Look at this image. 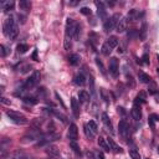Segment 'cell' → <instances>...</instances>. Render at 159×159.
Listing matches in <instances>:
<instances>
[{
	"label": "cell",
	"instance_id": "cell-1",
	"mask_svg": "<svg viewBox=\"0 0 159 159\" xmlns=\"http://www.w3.org/2000/svg\"><path fill=\"white\" fill-rule=\"evenodd\" d=\"M40 72L39 71H34V73L31 75V76L26 80L25 82H24V85L21 86V90L20 91H27V90H31V88H34L35 86H37V83L40 82Z\"/></svg>",
	"mask_w": 159,
	"mask_h": 159
},
{
	"label": "cell",
	"instance_id": "cell-2",
	"mask_svg": "<svg viewBox=\"0 0 159 159\" xmlns=\"http://www.w3.org/2000/svg\"><path fill=\"white\" fill-rule=\"evenodd\" d=\"M6 116L10 118V121H13L16 124H26L27 123V119L25 118V116H22L19 112H15V111H11V109L6 111Z\"/></svg>",
	"mask_w": 159,
	"mask_h": 159
},
{
	"label": "cell",
	"instance_id": "cell-3",
	"mask_svg": "<svg viewBox=\"0 0 159 159\" xmlns=\"http://www.w3.org/2000/svg\"><path fill=\"white\" fill-rule=\"evenodd\" d=\"M57 139H60V134L50 133V134H46V136L43 134V136L39 139V142H37L36 147H43V145H47V144H50L51 142L57 141Z\"/></svg>",
	"mask_w": 159,
	"mask_h": 159
},
{
	"label": "cell",
	"instance_id": "cell-4",
	"mask_svg": "<svg viewBox=\"0 0 159 159\" xmlns=\"http://www.w3.org/2000/svg\"><path fill=\"white\" fill-rule=\"evenodd\" d=\"M119 19H121V18H119V14H114L111 19L106 20L105 24H103V29H105L106 33H109V31H112L114 27H116L117 22L119 21Z\"/></svg>",
	"mask_w": 159,
	"mask_h": 159
},
{
	"label": "cell",
	"instance_id": "cell-5",
	"mask_svg": "<svg viewBox=\"0 0 159 159\" xmlns=\"http://www.w3.org/2000/svg\"><path fill=\"white\" fill-rule=\"evenodd\" d=\"M16 26H18V25H16V24H15V20H14V18H13V16L7 18V19L5 20V22H4V25H3L4 35L9 37V34L11 33V30H14Z\"/></svg>",
	"mask_w": 159,
	"mask_h": 159
},
{
	"label": "cell",
	"instance_id": "cell-6",
	"mask_svg": "<svg viewBox=\"0 0 159 159\" xmlns=\"http://www.w3.org/2000/svg\"><path fill=\"white\" fill-rule=\"evenodd\" d=\"M109 73L112 75L114 78L118 77V73H119V63H118L117 57H112V58L109 60Z\"/></svg>",
	"mask_w": 159,
	"mask_h": 159
},
{
	"label": "cell",
	"instance_id": "cell-7",
	"mask_svg": "<svg viewBox=\"0 0 159 159\" xmlns=\"http://www.w3.org/2000/svg\"><path fill=\"white\" fill-rule=\"evenodd\" d=\"M69 139L70 142H76L77 138H78V129H77V126L75 123H71L70 124V128H69Z\"/></svg>",
	"mask_w": 159,
	"mask_h": 159
},
{
	"label": "cell",
	"instance_id": "cell-8",
	"mask_svg": "<svg viewBox=\"0 0 159 159\" xmlns=\"http://www.w3.org/2000/svg\"><path fill=\"white\" fill-rule=\"evenodd\" d=\"M73 26H75V21L71 18H67L66 19V31H65V36H69L71 37L72 36V30H73ZM72 39V37H71Z\"/></svg>",
	"mask_w": 159,
	"mask_h": 159
},
{
	"label": "cell",
	"instance_id": "cell-9",
	"mask_svg": "<svg viewBox=\"0 0 159 159\" xmlns=\"http://www.w3.org/2000/svg\"><path fill=\"white\" fill-rule=\"evenodd\" d=\"M118 129H119V133H121L122 136H126L127 132H128V129H129L128 122H127L126 119H122V121H119V123H118Z\"/></svg>",
	"mask_w": 159,
	"mask_h": 159
},
{
	"label": "cell",
	"instance_id": "cell-10",
	"mask_svg": "<svg viewBox=\"0 0 159 159\" xmlns=\"http://www.w3.org/2000/svg\"><path fill=\"white\" fill-rule=\"evenodd\" d=\"M9 159H29V157H27L26 153H24L22 150H14L13 153L9 156Z\"/></svg>",
	"mask_w": 159,
	"mask_h": 159
},
{
	"label": "cell",
	"instance_id": "cell-11",
	"mask_svg": "<svg viewBox=\"0 0 159 159\" xmlns=\"http://www.w3.org/2000/svg\"><path fill=\"white\" fill-rule=\"evenodd\" d=\"M46 153L49 154L50 157H52V158H57V157H60V149L57 148L56 145H47V148H46Z\"/></svg>",
	"mask_w": 159,
	"mask_h": 159
},
{
	"label": "cell",
	"instance_id": "cell-12",
	"mask_svg": "<svg viewBox=\"0 0 159 159\" xmlns=\"http://www.w3.org/2000/svg\"><path fill=\"white\" fill-rule=\"evenodd\" d=\"M94 4H96V6L98 7V10H97L98 16L101 18L102 20H107V13H106L105 7H103V3L102 1H96Z\"/></svg>",
	"mask_w": 159,
	"mask_h": 159
},
{
	"label": "cell",
	"instance_id": "cell-13",
	"mask_svg": "<svg viewBox=\"0 0 159 159\" xmlns=\"http://www.w3.org/2000/svg\"><path fill=\"white\" fill-rule=\"evenodd\" d=\"M130 114H132L133 119H136V121H139V119L142 118V111H141V106L139 105H134L132 111H130Z\"/></svg>",
	"mask_w": 159,
	"mask_h": 159
},
{
	"label": "cell",
	"instance_id": "cell-14",
	"mask_svg": "<svg viewBox=\"0 0 159 159\" xmlns=\"http://www.w3.org/2000/svg\"><path fill=\"white\" fill-rule=\"evenodd\" d=\"M107 143H108L111 150H113L114 153H122V152H123V149H122L119 145L116 144V142H114L112 138H108V139H107Z\"/></svg>",
	"mask_w": 159,
	"mask_h": 159
},
{
	"label": "cell",
	"instance_id": "cell-15",
	"mask_svg": "<svg viewBox=\"0 0 159 159\" xmlns=\"http://www.w3.org/2000/svg\"><path fill=\"white\" fill-rule=\"evenodd\" d=\"M71 108H72V113L75 117L80 116V106H78V101L76 98H71Z\"/></svg>",
	"mask_w": 159,
	"mask_h": 159
},
{
	"label": "cell",
	"instance_id": "cell-16",
	"mask_svg": "<svg viewBox=\"0 0 159 159\" xmlns=\"http://www.w3.org/2000/svg\"><path fill=\"white\" fill-rule=\"evenodd\" d=\"M126 29H127V21H126V18L119 19V21L117 22V25H116V31H117V33H124Z\"/></svg>",
	"mask_w": 159,
	"mask_h": 159
},
{
	"label": "cell",
	"instance_id": "cell-17",
	"mask_svg": "<svg viewBox=\"0 0 159 159\" xmlns=\"http://www.w3.org/2000/svg\"><path fill=\"white\" fill-rule=\"evenodd\" d=\"M80 35H81V26H80L78 22H75L73 30H72V37L73 40H80Z\"/></svg>",
	"mask_w": 159,
	"mask_h": 159
},
{
	"label": "cell",
	"instance_id": "cell-18",
	"mask_svg": "<svg viewBox=\"0 0 159 159\" xmlns=\"http://www.w3.org/2000/svg\"><path fill=\"white\" fill-rule=\"evenodd\" d=\"M47 112L51 113V114H54V116L56 117V118L61 119V121H62L63 123H67V117L65 116V114H62L61 112H58V111H56V109H49Z\"/></svg>",
	"mask_w": 159,
	"mask_h": 159
},
{
	"label": "cell",
	"instance_id": "cell-19",
	"mask_svg": "<svg viewBox=\"0 0 159 159\" xmlns=\"http://www.w3.org/2000/svg\"><path fill=\"white\" fill-rule=\"evenodd\" d=\"M147 102V97H145V93L144 92H139V94H137L136 99H134V105H144Z\"/></svg>",
	"mask_w": 159,
	"mask_h": 159
},
{
	"label": "cell",
	"instance_id": "cell-20",
	"mask_svg": "<svg viewBox=\"0 0 159 159\" xmlns=\"http://www.w3.org/2000/svg\"><path fill=\"white\" fill-rule=\"evenodd\" d=\"M19 7H20V10L29 11L31 9V3L29 1V0H20V1H19Z\"/></svg>",
	"mask_w": 159,
	"mask_h": 159
},
{
	"label": "cell",
	"instance_id": "cell-21",
	"mask_svg": "<svg viewBox=\"0 0 159 159\" xmlns=\"http://www.w3.org/2000/svg\"><path fill=\"white\" fill-rule=\"evenodd\" d=\"M138 78H139V81H141L142 83H149L152 82V78L149 77V75H147V73H144V72H138Z\"/></svg>",
	"mask_w": 159,
	"mask_h": 159
},
{
	"label": "cell",
	"instance_id": "cell-22",
	"mask_svg": "<svg viewBox=\"0 0 159 159\" xmlns=\"http://www.w3.org/2000/svg\"><path fill=\"white\" fill-rule=\"evenodd\" d=\"M22 101L25 103H27V105L34 106V105H36V103L39 102V98L36 96H25V97H22Z\"/></svg>",
	"mask_w": 159,
	"mask_h": 159
},
{
	"label": "cell",
	"instance_id": "cell-23",
	"mask_svg": "<svg viewBox=\"0 0 159 159\" xmlns=\"http://www.w3.org/2000/svg\"><path fill=\"white\" fill-rule=\"evenodd\" d=\"M73 81H75V83H76L77 86H85V83H86V77L83 76L82 73H78V75H76V76H75Z\"/></svg>",
	"mask_w": 159,
	"mask_h": 159
},
{
	"label": "cell",
	"instance_id": "cell-24",
	"mask_svg": "<svg viewBox=\"0 0 159 159\" xmlns=\"http://www.w3.org/2000/svg\"><path fill=\"white\" fill-rule=\"evenodd\" d=\"M98 145L101 147V148L105 150V152H109L111 148H109V145H108V143H107V141L103 137H99L98 138Z\"/></svg>",
	"mask_w": 159,
	"mask_h": 159
},
{
	"label": "cell",
	"instance_id": "cell-25",
	"mask_svg": "<svg viewBox=\"0 0 159 159\" xmlns=\"http://www.w3.org/2000/svg\"><path fill=\"white\" fill-rule=\"evenodd\" d=\"M102 122L105 123V126L107 127V128L109 129L111 133H113V128H112V123H111L108 116H107V113H102Z\"/></svg>",
	"mask_w": 159,
	"mask_h": 159
},
{
	"label": "cell",
	"instance_id": "cell-26",
	"mask_svg": "<svg viewBox=\"0 0 159 159\" xmlns=\"http://www.w3.org/2000/svg\"><path fill=\"white\" fill-rule=\"evenodd\" d=\"M101 52H102V55H105V56H109L111 52H112V47H111L107 42L103 43L102 47H101Z\"/></svg>",
	"mask_w": 159,
	"mask_h": 159
},
{
	"label": "cell",
	"instance_id": "cell-27",
	"mask_svg": "<svg viewBox=\"0 0 159 159\" xmlns=\"http://www.w3.org/2000/svg\"><path fill=\"white\" fill-rule=\"evenodd\" d=\"M80 56L78 55H71V56L69 57V63L71 66H77L78 63H80Z\"/></svg>",
	"mask_w": 159,
	"mask_h": 159
},
{
	"label": "cell",
	"instance_id": "cell-28",
	"mask_svg": "<svg viewBox=\"0 0 159 159\" xmlns=\"http://www.w3.org/2000/svg\"><path fill=\"white\" fill-rule=\"evenodd\" d=\"M1 7L5 13H9L10 10L14 9V1H6V3H3L1 4Z\"/></svg>",
	"mask_w": 159,
	"mask_h": 159
},
{
	"label": "cell",
	"instance_id": "cell-29",
	"mask_svg": "<svg viewBox=\"0 0 159 159\" xmlns=\"http://www.w3.org/2000/svg\"><path fill=\"white\" fill-rule=\"evenodd\" d=\"M78 98L81 102H87L90 99V94L88 92H86V91H80L78 92Z\"/></svg>",
	"mask_w": 159,
	"mask_h": 159
},
{
	"label": "cell",
	"instance_id": "cell-30",
	"mask_svg": "<svg viewBox=\"0 0 159 159\" xmlns=\"http://www.w3.org/2000/svg\"><path fill=\"white\" fill-rule=\"evenodd\" d=\"M107 43H108L112 49H114V47L118 46V39L116 36H109L108 40H107Z\"/></svg>",
	"mask_w": 159,
	"mask_h": 159
},
{
	"label": "cell",
	"instance_id": "cell-31",
	"mask_svg": "<svg viewBox=\"0 0 159 159\" xmlns=\"http://www.w3.org/2000/svg\"><path fill=\"white\" fill-rule=\"evenodd\" d=\"M145 36H147V24L143 22L142 24V29H141V31H139V39L145 40Z\"/></svg>",
	"mask_w": 159,
	"mask_h": 159
},
{
	"label": "cell",
	"instance_id": "cell-32",
	"mask_svg": "<svg viewBox=\"0 0 159 159\" xmlns=\"http://www.w3.org/2000/svg\"><path fill=\"white\" fill-rule=\"evenodd\" d=\"M16 50L19 54H25L27 50H29V46L26 45V43H19V45L16 46Z\"/></svg>",
	"mask_w": 159,
	"mask_h": 159
},
{
	"label": "cell",
	"instance_id": "cell-33",
	"mask_svg": "<svg viewBox=\"0 0 159 159\" xmlns=\"http://www.w3.org/2000/svg\"><path fill=\"white\" fill-rule=\"evenodd\" d=\"M63 46H65L66 51H70L71 47H72V43H71V37L65 36V40H63Z\"/></svg>",
	"mask_w": 159,
	"mask_h": 159
},
{
	"label": "cell",
	"instance_id": "cell-34",
	"mask_svg": "<svg viewBox=\"0 0 159 159\" xmlns=\"http://www.w3.org/2000/svg\"><path fill=\"white\" fill-rule=\"evenodd\" d=\"M83 130H85V134H86V137L88 138V139H93L94 138V133L90 129V127L87 126V124H85V129H83Z\"/></svg>",
	"mask_w": 159,
	"mask_h": 159
},
{
	"label": "cell",
	"instance_id": "cell-35",
	"mask_svg": "<svg viewBox=\"0 0 159 159\" xmlns=\"http://www.w3.org/2000/svg\"><path fill=\"white\" fill-rule=\"evenodd\" d=\"M70 147L72 148V150L76 154H80V156H81V149H80V147H78V144L76 142H70Z\"/></svg>",
	"mask_w": 159,
	"mask_h": 159
},
{
	"label": "cell",
	"instance_id": "cell-36",
	"mask_svg": "<svg viewBox=\"0 0 159 159\" xmlns=\"http://www.w3.org/2000/svg\"><path fill=\"white\" fill-rule=\"evenodd\" d=\"M129 157L132 158V159H141V156H139V153H138L134 148H130V149H129Z\"/></svg>",
	"mask_w": 159,
	"mask_h": 159
},
{
	"label": "cell",
	"instance_id": "cell-37",
	"mask_svg": "<svg viewBox=\"0 0 159 159\" xmlns=\"http://www.w3.org/2000/svg\"><path fill=\"white\" fill-rule=\"evenodd\" d=\"M139 36V33L136 30V29H132V30H129L128 31V39L129 40H132V39H136Z\"/></svg>",
	"mask_w": 159,
	"mask_h": 159
},
{
	"label": "cell",
	"instance_id": "cell-38",
	"mask_svg": "<svg viewBox=\"0 0 159 159\" xmlns=\"http://www.w3.org/2000/svg\"><path fill=\"white\" fill-rule=\"evenodd\" d=\"M96 65L98 66V69L101 70V72L103 73V75H106V70H105V66H103V63H102V61L99 60V57H96Z\"/></svg>",
	"mask_w": 159,
	"mask_h": 159
},
{
	"label": "cell",
	"instance_id": "cell-39",
	"mask_svg": "<svg viewBox=\"0 0 159 159\" xmlns=\"http://www.w3.org/2000/svg\"><path fill=\"white\" fill-rule=\"evenodd\" d=\"M87 126L90 127V129L92 130L93 133H96V132H97V129H98V128H97V124H96V122H94V121H90L88 123H87Z\"/></svg>",
	"mask_w": 159,
	"mask_h": 159
},
{
	"label": "cell",
	"instance_id": "cell-40",
	"mask_svg": "<svg viewBox=\"0 0 159 159\" xmlns=\"http://www.w3.org/2000/svg\"><path fill=\"white\" fill-rule=\"evenodd\" d=\"M150 85H152V86L149 87V93L150 94H154V93L157 92V86H156V83H154V82H150Z\"/></svg>",
	"mask_w": 159,
	"mask_h": 159
},
{
	"label": "cell",
	"instance_id": "cell-41",
	"mask_svg": "<svg viewBox=\"0 0 159 159\" xmlns=\"http://www.w3.org/2000/svg\"><path fill=\"white\" fill-rule=\"evenodd\" d=\"M80 11H81V14H83V15H91V9H88V7H82Z\"/></svg>",
	"mask_w": 159,
	"mask_h": 159
},
{
	"label": "cell",
	"instance_id": "cell-42",
	"mask_svg": "<svg viewBox=\"0 0 159 159\" xmlns=\"http://www.w3.org/2000/svg\"><path fill=\"white\" fill-rule=\"evenodd\" d=\"M90 85H91V92H92V94H94V81L92 76L90 77Z\"/></svg>",
	"mask_w": 159,
	"mask_h": 159
},
{
	"label": "cell",
	"instance_id": "cell-43",
	"mask_svg": "<svg viewBox=\"0 0 159 159\" xmlns=\"http://www.w3.org/2000/svg\"><path fill=\"white\" fill-rule=\"evenodd\" d=\"M55 96H56V98H57V101L61 103V106H62V108H66V106H65V103H63V101H62V98H61V96H60V94L56 92L55 93Z\"/></svg>",
	"mask_w": 159,
	"mask_h": 159
},
{
	"label": "cell",
	"instance_id": "cell-44",
	"mask_svg": "<svg viewBox=\"0 0 159 159\" xmlns=\"http://www.w3.org/2000/svg\"><path fill=\"white\" fill-rule=\"evenodd\" d=\"M30 70H31V66L25 65V66H22V69H21V73H26V72H29Z\"/></svg>",
	"mask_w": 159,
	"mask_h": 159
},
{
	"label": "cell",
	"instance_id": "cell-45",
	"mask_svg": "<svg viewBox=\"0 0 159 159\" xmlns=\"http://www.w3.org/2000/svg\"><path fill=\"white\" fill-rule=\"evenodd\" d=\"M142 60H143V62H144V63H147V65H148V63H149V55L147 54V52H144V55H143Z\"/></svg>",
	"mask_w": 159,
	"mask_h": 159
},
{
	"label": "cell",
	"instance_id": "cell-46",
	"mask_svg": "<svg viewBox=\"0 0 159 159\" xmlns=\"http://www.w3.org/2000/svg\"><path fill=\"white\" fill-rule=\"evenodd\" d=\"M0 51H1V57H5L6 56V49H5V46L4 45H0Z\"/></svg>",
	"mask_w": 159,
	"mask_h": 159
},
{
	"label": "cell",
	"instance_id": "cell-47",
	"mask_svg": "<svg viewBox=\"0 0 159 159\" xmlns=\"http://www.w3.org/2000/svg\"><path fill=\"white\" fill-rule=\"evenodd\" d=\"M0 101H1V103L3 105H10V99H7V98H5V97H1L0 98Z\"/></svg>",
	"mask_w": 159,
	"mask_h": 159
},
{
	"label": "cell",
	"instance_id": "cell-48",
	"mask_svg": "<svg viewBox=\"0 0 159 159\" xmlns=\"http://www.w3.org/2000/svg\"><path fill=\"white\" fill-rule=\"evenodd\" d=\"M101 93H102V97H103V99L108 103V98H107V96H106V91L105 90H101Z\"/></svg>",
	"mask_w": 159,
	"mask_h": 159
},
{
	"label": "cell",
	"instance_id": "cell-49",
	"mask_svg": "<svg viewBox=\"0 0 159 159\" xmlns=\"http://www.w3.org/2000/svg\"><path fill=\"white\" fill-rule=\"evenodd\" d=\"M118 113H121V114H123V116H124V114H126L124 108H123V107H118Z\"/></svg>",
	"mask_w": 159,
	"mask_h": 159
},
{
	"label": "cell",
	"instance_id": "cell-50",
	"mask_svg": "<svg viewBox=\"0 0 159 159\" xmlns=\"http://www.w3.org/2000/svg\"><path fill=\"white\" fill-rule=\"evenodd\" d=\"M33 58L35 60V61H39V58H37V50H35V51H34V54H33Z\"/></svg>",
	"mask_w": 159,
	"mask_h": 159
},
{
	"label": "cell",
	"instance_id": "cell-51",
	"mask_svg": "<svg viewBox=\"0 0 159 159\" xmlns=\"http://www.w3.org/2000/svg\"><path fill=\"white\" fill-rule=\"evenodd\" d=\"M150 118H152L153 121H159V116H158V114H154V113L150 116Z\"/></svg>",
	"mask_w": 159,
	"mask_h": 159
},
{
	"label": "cell",
	"instance_id": "cell-52",
	"mask_svg": "<svg viewBox=\"0 0 159 159\" xmlns=\"http://www.w3.org/2000/svg\"><path fill=\"white\" fill-rule=\"evenodd\" d=\"M97 157H98V159H106L102 152H98V153H97Z\"/></svg>",
	"mask_w": 159,
	"mask_h": 159
},
{
	"label": "cell",
	"instance_id": "cell-53",
	"mask_svg": "<svg viewBox=\"0 0 159 159\" xmlns=\"http://www.w3.org/2000/svg\"><path fill=\"white\" fill-rule=\"evenodd\" d=\"M149 124H150V127H152V128H154V122H153L152 118H149Z\"/></svg>",
	"mask_w": 159,
	"mask_h": 159
},
{
	"label": "cell",
	"instance_id": "cell-54",
	"mask_svg": "<svg viewBox=\"0 0 159 159\" xmlns=\"http://www.w3.org/2000/svg\"><path fill=\"white\" fill-rule=\"evenodd\" d=\"M69 4H70L71 6H75V5H77V4H78V1H70Z\"/></svg>",
	"mask_w": 159,
	"mask_h": 159
},
{
	"label": "cell",
	"instance_id": "cell-55",
	"mask_svg": "<svg viewBox=\"0 0 159 159\" xmlns=\"http://www.w3.org/2000/svg\"><path fill=\"white\" fill-rule=\"evenodd\" d=\"M157 58H158V62H159V55H157Z\"/></svg>",
	"mask_w": 159,
	"mask_h": 159
},
{
	"label": "cell",
	"instance_id": "cell-56",
	"mask_svg": "<svg viewBox=\"0 0 159 159\" xmlns=\"http://www.w3.org/2000/svg\"><path fill=\"white\" fill-rule=\"evenodd\" d=\"M157 72H158V75H159V69H158V70H157Z\"/></svg>",
	"mask_w": 159,
	"mask_h": 159
},
{
	"label": "cell",
	"instance_id": "cell-57",
	"mask_svg": "<svg viewBox=\"0 0 159 159\" xmlns=\"http://www.w3.org/2000/svg\"><path fill=\"white\" fill-rule=\"evenodd\" d=\"M145 159H149V158H145Z\"/></svg>",
	"mask_w": 159,
	"mask_h": 159
},
{
	"label": "cell",
	"instance_id": "cell-58",
	"mask_svg": "<svg viewBox=\"0 0 159 159\" xmlns=\"http://www.w3.org/2000/svg\"><path fill=\"white\" fill-rule=\"evenodd\" d=\"M158 152H159V150H158Z\"/></svg>",
	"mask_w": 159,
	"mask_h": 159
}]
</instances>
